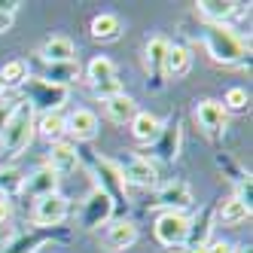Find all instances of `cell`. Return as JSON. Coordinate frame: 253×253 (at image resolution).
I'll return each instance as SVG.
<instances>
[{"instance_id":"cell-22","label":"cell","mask_w":253,"mask_h":253,"mask_svg":"<svg viewBox=\"0 0 253 253\" xmlns=\"http://www.w3.org/2000/svg\"><path fill=\"white\" fill-rule=\"evenodd\" d=\"M22 180H25V174L19 168L0 165V198H9L15 192H22Z\"/></svg>"},{"instance_id":"cell-18","label":"cell","mask_w":253,"mask_h":253,"mask_svg":"<svg viewBox=\"0 0 253 253\" xmlns=\"http://www.w3.org/2000/svg\"><path fill=\"white\" fill-rule=\"evenodd\" d=\"M134 238H137V229H134V223H128V220H119V223H113L110 229H107V247H110V250H125V247H131Z\"/></svg>"},{"instance_id":"cell-21","label":"cell","mask_w":253,"mask_h":253,"mask_svg":"<svg viewBox=\"0 0 253 253\" xmlns=\"http://www.w3.org/2000/svg\"><path fill=\"white\" fill-rule=\"evenodd\" d=\"M250 216V208L241 202V198H229V202H223V208H220V223L223 226H238V223H244Z\"/></svg>"},{"instance_id":"cell-19","label":"cell","mask_w":253,"mask_h":253,"mask_svg":"<svg viewBox=\"0 0 253 253\" xmlns=\"http://www.w3.org/2000/svg\"><path fill=\"white\" fill-rule=\"evenodd\" d=\"M34 128H37L40 137H46L49 143H55V140H61V137L67 134L64 116H61V113H40V119L34 122Z\"/></svg>"},{"instance_id":"cell-28","label":"cell","mask_w":253,"mask_h":253,"mask_svg":"<svg viewBox=\"0 0 253 253\" xmlns=\"http://www.w3.org/2000/svg\"><path fill=\"white\" fill-rule=\"evenodd\" d=\"M95 95H98V98H104V101H110V98H116V95H125V88H122V83L113 77V80L98 83V85H95Z\"/></svg>"},{"instance_id":"cell-33","label":"cell","mask_w":253,"mask_h":253,"mask_svg":"<svg viewBox=\"0 0 253 253\" xmlns=\"http://www.w3.org/2000/svg\"><path fill=\"white\" fill-rule=\"evenodd\" d=\"M0 95H3V83H0Z\"/></svg>"},{"instance_id":"cell-7","label":"cell","mask_w":253,"mask_h":253,"mask_svg":"<svg viewBox=\"0 0 253 253\" xmlns=\"http://www.w3.org/2000/svg\"><path fill=\"white\" fill-rule=\"evenodd\" d=\"M22 192L31 195V198H43V195L58 192V174L43 165V168H37L34 174H28V177L22 180Z\"/></svg>"},{"instance_id":"cell-25","label":"cell","mask_w":253,"mask_h":253,"mask_svg":"<svg viewBox=\"0 0 253 253\" xmlns=\"http://www.w3.org/2000/svg\"><path fill=\"white\" fill-rule=\"evenodd\" d=\"M168 40L165 37H153L150 43H147V67L153 70V74H162V61H165V55H168Z\"/></svg>"},{"instance_id":"cell-29","label":"cell","mask_w":253,"mask_h":253,"mask_svg":"<svg viewBox=\"0 0 253 253\" xmlns=\"http://www.w3.org/2000/svg\"><path fill=\"white\" fill-rule=\"evenodd\" d=\"M15 104H19V101L0 95V131H3V125L9 122V116H12V110H15Z\"/></svg>"},{"instance_id":"cell-24","label":"cell","mask_w":253,"mask_h":253,"mask_svg":"<svg viewBox=\"0 0 253 253\" xmlns=\"http://www.w3.org/2000/svg\"><path fill=\"white\" fill-rule=\"evenodd\" d=\"M85 77H88V83H92V85H98V83H104V80H113V77H116V67H113V61H110V58L98 55V58L88 61Z\"/></svg>"},{"instance_id":"cell-31","label":"cell","mask_w":253,"mask_h":253,"mask_svg":"<svg viewBox=\"0 0 253 253\" xmlns=\"http://www.w3.org/2000/svg\"><path fill=\"white\" fill-rule=\"evenodd\" d=\"M9 28H12V15L0 9V34H3V31H9Z\"/></svg>"},{"instance_id":"cell-14","label":"cell","mask_w":253,"mask_h":253,"mask_svg":"<svg viewBox=\"0 0 253 253\" xmlns=\"http://www.w3.org/2000/svg\"><path fill=\"white\" fill-rule=\"evenodd\" d=\"M159 205H165L168 211H180V208H189V205H192L189 186L183 183V180H174V183L162 186V189H159Z\"/></svg>"},{"instance_id":"cell-3","label":"cell","mask_w":253,"mask_h":253,"mask_svg":"<svg viewBox=\"0 0 253 253\" xmlns=\"http://www.w3.org/2000/svg\"><path fill=\"white\" fill-rule=\"evenodd\" d=\"M189 232H192V226H189V220H186L180 211H165V213L156 220V238L165 244V247L186 244Z\"/></svg>"},{"instance_id":"cell-6","label":"cell","mask_w":253,"mask_h":253,"mask_svg":"<svg viewBox=\"0 0 253 253\" xmlns=\"http://www.w3.org/2000/svg\"><path fill=\"white\" fill-rule=\"evenodd\" d=\"M46 168H52L58 177L61 174H74L80 168V153H77V147H74V143H67V140H55L49 147V165Z\"/></svg>"},{"instance_id":"cell-9","label":"cell","mask_w":253,"mask_h":253,"mask_svg":"<svg viewBox=\"0 0 253 253\" xmlns=\"http://www.w3.org/2000/svg\"><path fill=\"white\" fill-rule=\"evenodd\" d=\"M195 119L208 134H220L226 128V107L220 101H202L195 107Z\"/></svg>"},{"instance_id":"cell-32","label":"cell","mask_w":253,"mask_h":253,"mask_svg":"<svg viewBox=\"0 0 253 253\" xmlns=\"http://www.w3.org/2000/svg\"><path fill=\"white\" fill-rule=\"evenodd\" d=\"M6 216H9V202H6V198H0V226L6 223Z\"/></svg>"},{"instance_id":"cell-16","label":"cell","mask_w":253,"mask_h":253,"mask_svg":"<svg viewBox=\"0 0 253 253\" xmlns=\"http://www.w3.org/2000/svg\"><path fill=\"white\" fill-rule=\"evenodd\" d=\"M104 107H107V116H110L113 122H119V125L131 122L137 116V104H134L131 95H116L110 101H104Z\"/></svg>"},{"instance_id":"cell-23","label":"cell","mask_w":253,"mask_h":253,"mask_svg":"<svg viewBox=\"0 0 253 253\" xmlns=\"http://www.w3.org/2000/svg\"><path fill=\"white\" fill-rule=\"evenodd\" d=\"M110 216V195H107L104 189H98L92 198H88V213H85V223L95 226L98 220H107Z\"/></svg>"},{"instance_id":"cell-15","label":"cell","mask_w":253,"mask_h":253,"mask_svg":"<svg viewBox=\"0 0 253 253\" xmlns=\"http://www.w3.org/2000/svg\"><path fill=\"white\" fill-rule=\"evenodd\" d=\"M131 134H134V140H140V143H153V140L162 137V122H159L153 113H137V116L131 119Z\"/></svg>"},{"instance_id":"cell-11","label":"cell","mask_w":253,"mask_h":253,"mask_svg":"<svg viewBox=\"0 0 253 253\" xmlns=\"http://www.w3.org/2000/svg\"><path fill=\"white\" fill-rule=\"evenodd\" d=\"M80 77V61L74 58V61H58V64H46L43 67V83H49V85H61V88H67L70 83H74Z\"/></svg>"},{"instance_id":"cell-12","label":"cell","mask_w":253,"mask_h":253,"mask_svg":"<svg viewBox=\"0 0 253 253\" xmlns=\"http://www.w3.org/2000/svg\"><path fill=\"white\" fill-rule=\"evenodd\" d=\"M40 55H43V61H46V64L74 61L77 46H74V40H70V37H49V40L43 43V49H40Z\"/></svg>"},{"instance_id":"cell-17","label":"cell","mask_w":253,"mask_h":253,"mask_svg":"<svg viewBox=\"0 0 253 253\" xmlns=\"http://www.w3.org/2000/svg\"><path fill=\"white\" fill-rule=\"evenodd\" d=\"M189 64H192L189 49L168 46V55H165V61H162V74H165V77H183L186 70H189Z\"/></svg>"},{"instance_id":"cell-4","label":"cell","mask_w":253,"mask_h":253,"mask_svg":"<svg viewBox=\"0 0 253 253\" xmlns=\"http://www.w3.org/2000/svg\"><path fill=\"white\" fill-rule=\"evenodd\" d=\"M34 110L43 107V113H58V107L67 101V88L61 85H49L43 80H31L28 77V98H25Z\"/></svg>"},{"instance_id":"cell-10","label":"cell","mask_w":253,"mask_h":253,"mask_svg":"<svg viewBox=\"0 0 253 253\" xmlns=\"http://www.w3.org/2000/svg\"><path fill=\"white\" fill-rule=\"evenodd\" d=\"M119 174H122V180H128L134 186H153L156 183V165L150 159H131L128 165L119 168Z\"/></svg>"},{"instance_id":"cell-1","label":"cell","mask_w":253,"mask_h":253,"mask_svg":"<svg viewBox=\"0 0 253 253\" xmlns=\"http://www.w3.org/2000/svg\"><path fill=\"white\" fill-rule=\"evenodd\" d=\"M34 122H37L34 119V107L28 101H19L9 122L0 131V153L6 159H15L22 150H28V143L34 140Z\"/></svg>"},{"instance_id":"cell-20","label":"cell","mask_w":253,"mask_h":253,"mask_svg":"<svg viewBox=\"0 0 253 253\" xmlns=\"http://www.w3.org/2000/svg\"><path fill=\"white\" fill-rule=\"evenodd\" d=\"M119 34H122V22L116 19L113 12L95 15V22H92V37L95 40H116Z\"/></svg>"},{"instance_id":"cell-30","label":"cell","mask_w":253,"mask_h":253,"mask_svg":"<svg viewBox=\"0 0 253 253\" xmlns=\"http://www.w3.org/2000/svg\"><path fill=\"white\" fill-rule=\"evenodd\" d=\"M205 253H235V244H229V241H211L208 247H205Z\"/></svg>"},{"instance_id":"cell-2","label":"cell","mask_w":253,"mask_h":253,"mask_svg":"<svg viewBox=\"0 0 253 253\" xmlns=\"http://www.w3.org/2000/svg\"><path fill=\"white\" fill-rule=\"evenodd\" d=\"M205 46L213 61L220 64H235L244 55V37H238L229 25H208L205 28Z\"/></svg>"},{"instance_id":"cell-26","label":"cell","mask_w":253,"mask_h":253,"mask_svg":"<svg viewBox=\"0 0 253 253\" xmlns=\"http://www.w3.org/2000/svg\"><path fill=\"white\" fill-rule=\"evenodd\" d=\"M0 83H3V85H25L28 83V64L25 61H19V58H15V61H6L3 64V70H0Z\"/></svg>"},{"instance_id":"cell-5","label":"cell","mask_w":253,"mask_h":253,"mask_svg":"<svg viewBox=\"0 0 253 253\" xmlns=\"http://www.w3.org/2000/svg\"><path fill=\"white\" fill-rule=\"evenodd\" d=\"M64 216H67V198L61 192L43 195L34 205V223L37 226H58V223H64Z\"/></svg>"},{"instance_id":"cell-13","label":"cell","mask_w":253,"mask_h":253,"mask_svg":"<svg viewBox=\"0 0 253 253\" xmlns=\"http://www.w3.org/2000/svg\"><path fill=\"white\" fill-rule=\"evenodd\" d=\"M241 3H235V0H202L198 3V12L205 15L211 25H226L235 12H238Z\"/></svg>"},{"instance_id":"cell-8","label":"cell","mask_w":253,"mask_h":253,"mask_svg":"<svg viewBox=\"0 0 253 253\" xmlns=\"http://www.w3.org/2000/svg\"><path fill=\"white\" fill-rule=\"evenodd\" d=\"M64 128H67L70 137H77V140H92L98 134V116L92 110H85V107H80V110H74L64 119Z\"/></svg>"},{"instance_id":"cell-27","label":"cell","mask_w":253,"mask_h":253,"mask_svg":"<svg viewBox=\"0 0 253 253\" xmlns=\"http://www.w3.org/2000/svg\"><path fill=\"white\" fill-rule=\"evenodd\" d=\"M247 101H250V98H247V88H229L223 107H226V113H229V110H244Z\"/></svg>"}]
</instances>
